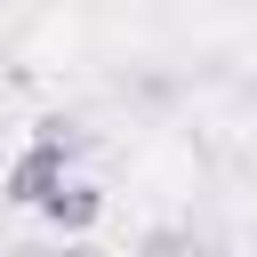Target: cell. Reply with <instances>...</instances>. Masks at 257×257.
<instances>
[{
    "instance_id": "6da1fadb",
    "label": "cell",
    "mask_w": 257,
    "mask_h": 257,
    "mask_svg": "<svg viewBox=\"0 0 257 257\" xmlns=\"http://www.w3.org/2000/svg\"><path fill=\"white\" fill-rule=\"evenodd\" d=\"M40 209H48V225H88V217H96L104 201H96V185H80V177H64V185H56V193H48Z\"/></svg>"
}]
</instances>
